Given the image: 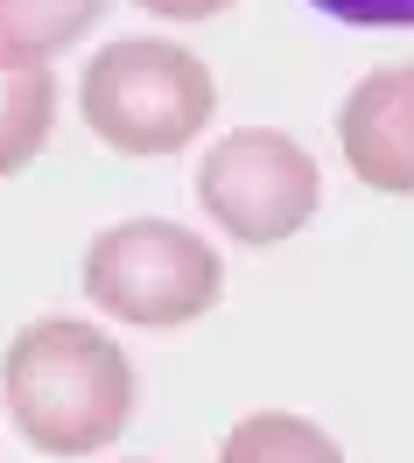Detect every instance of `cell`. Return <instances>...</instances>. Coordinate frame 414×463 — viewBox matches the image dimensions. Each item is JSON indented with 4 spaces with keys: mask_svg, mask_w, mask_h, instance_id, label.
<instances>
[{
    "mask_svg": "<svg viewBox=\"0 0 414 463\" xmlns=\"http://www.w3.org/2000/svg\"><path fill=\"white\" fill-rule=\"evenodd\" d=\"M0 393H7L14 435L35 457H91L127 435L141 379L119 337H106L99 323L35 317L0 358Z\"/></svg>",
    "mask_w": 414,
    "mask_h": 463,
    "instance_id": "1",
    "label": "cell"
},
{
    "mask_svg": "<svg viewBox=\"0 0 414 463\" xmlns=\"http://www.w3.org/2000/svg\"><path fill=\"white\" fill-rule=\"evenodd\" d=\"M78 113L113 155H183L218 113V78L204 57L162 35H127L106 43L78 78Z\"/></svg>",
    "mask_w": 414,
    "mask_h": 463,
    "instance_id": "2",
    "label": "cell"
},
{
    "mask_svg": "<svg viewBox=\"0 0 414 463\" xmlns=\"http://www.w3.org/2000/svg\"><path fill=\"white\" fill-rule=\"evenodd\" d=\"M85 295L113 323L183 330V323L218 309L225 260L204 232L176 225V218H127V225H106L85 246Z\"/></svg>",
    "mask_w": 414,
    "mask_h": 463,
    "instance_id": "3",
    "label": "cell"
},
{
    "mask_svg": "<svg viewBox=\"0 0 414 463\" xmlns=\"http://www.w3.org/2000/svg\"><path fill=\"white\" fill-rule=\"evenodd\" d=\"M197 203L239 246H281L324 211V169L296 134L239 127L197 162Z\"/></svg>",
    "mask_w": 414,
    "mask_h": 463,
    "instance_id": "4",
    "label": "cell"
},
{
    "mask_svg": "<svg viewBox=\"0 0 414 463\" xmlns=\"http://www.w3.org/2000/svg\"><path fill=\"white\" fill-rule=\"evenodd\" d=\"M337 147L365 190L414 197V63H380L344 91Z\"/></svg>",
    "mask_w": 414,
    "mask_h": 463,
    "instance_id": "5",
    "label": "cell"
},
{
    "mask_svg": "<svg viewBox=\"0 0 414 463\" xmlns=\"http://www.w3.org/2000/svg\"><path fill=\"white\" fill-rule=\"evenodd\" d=\"M57 127V71L0 57V175L29 169Z\"/></svg>",
    "mask_w": 414,
    "mask_h": 463,
    "instance_id": "6",
    "label": "cell"
},
{
    "mask_svg": "<svg viewBox=\"0 0 414 463\" xmlns=\"http://www.w3.org/2000/svg\"><path fill=\"white\" fill-rule=\"evenodd\" d=\"M113 0H0V57L7 63H50L78 35L106 22Z\"/></svg>",
    "mask_w": 414,
    "mask_h": 463,
    "instance_id": "7",
    "label": "cell"
},
{
    "mask_svg": "<svg viewBox=\"0 0 414 463\" xmlns=\"http://www.w3.org/2000/svg\"><path fill=\"white\" fill-rule=\"evenodd\" d=\"M218 463H344L337 435L309 414H288V407H260L225 429L218 442Z\"/></svg>",
    "mask_w": 414,
    "mask_h": 463,
    "instance_id": "8",
    "label": "cell"
},
{
    "mask_svg": "<svg viewBox=\"0 0 414 463\" xmlns=\"http://www.w3.org/2000/svg\"><path fill=\"white\" fill-rule=\"evenodd\" d=\"M344 29H414V0H309Z\"/></svg>",
    "mask_w": 414,
    "mask_h": 463,
    "instance_id": "9",
    "label": "cell"
},
{
    "mask_svg": "<svg viewBox=\"0 0 414 463\" xmlns=\"http://www.w3.org/2000/svg\"><path fill=\"white\" fill-rule=\"evenodd\" d=\"M134 7H148V14H162V22H218L232 0H134Z\"/></svg>",
    "mask_w": 414,
    "mask_h": 463,
    "instance_id": "10",
    "label": "cell"
}]
</instances>
